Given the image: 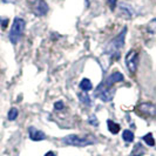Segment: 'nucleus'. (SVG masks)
<instances>
[{
    "instance_id": "nucleus-1",
    "label": "nucleus",
    "mask_w": 156,
    "mask_h": 156,
    "mask_svg": "<svg viewBox=\"0 0 156 156\" xmlns=\"http://www.w3.org/2000/svg\"><path fill=\"white\" fill-rule=\"evenodd\" d=\"M126 34H127V28L125 27V28L122 30V32L119 33L116 37L107 45L106 53L109 54V56H113V58H115V59L120 58V51H121V48L125 45Z\"/></svg>"
},
{
    "instance_id": "nucleus-2",
    "label": "nucleus",
    "mask_w": 156,
    "mask_h": 156,
    "mask_svg": "<svg viewBox=\"0 0 156 156\" xmlns=\"http://www.w3.org/2000/svg\"><path fill=\"white\" fill-rule=\"evenodd\" d=\"M25 20L21 19V18H16L14 21H13V25L11 27V32H9V40L12 44H16L21 35L23 33V30H25Z\"/></svg>"
},
{
    "instance_id": "nucleus-3",
    "label": "nucleus",
    "mask_w": 156,
    "mask_h": 156,
    "mask_svg": "<svg viewBox=\"0 0 156 156\" xmlns=\"http://www.w3.org/2000/svg\"><path fill=\"white\" fill-rule=\"evenodd\" d=\"M62 142L65 144L74 146V147H86L94 143V141H92L89 137H81L79 135H68L63 137Z\"/></svg>"
},
{
    "instance_id": "nucleus-4",
    "label": "nucleus",
    "mask_w": 156,
    "mask_h": 156,
    "mask_svg": "<svg viewBox=\"0 0 156 156\" xmlns=\"http://www.w3.org/2000/svg\"><path fill=\"white\" fill-rule=\"evenodd\" d=\"M126 65H127L128 70L132 74L136 73L137 65H139V53L135 49H132V51H129L127 53V55H126Z\"/></svg>"
},
{
    "instance_id": "nucleus-5",
    "label": "nucleus",
    "mask_w": 156,
    "mask_h": 156,
    "mask_svg": "<svg viewBox=\"0 0 156 156\" xmlns=\"http://www.w3.org/2000/svg\"><path fill=\"white\" fill-rule=\"evenodd\" d=\"M114 89L113 88H108V87H106L103 83L101 85H99V87L96 88V96L98 98H100L102 101L105 102H109L113 100V98H114Z\"/></svg>"
},
{
    "instance_id": "nucleus-6",
    "label": "nucleus",
    "mask_w": 156,
    "mask_h": 156,
    "mask_svg": "<svg viewBox=\"0 0 156 156\" xmlns=\"http://www.w3.org/2000/svg\"><path fill=\"white\" fill-rule=\"evenodd\" d=\"M137 109L140 110L141 113L148 115L151 117H156V105L151 103V102H142L141 105H139Z\"/></svg>"
},
{
    "instance_id": "nucleus-7",
    "label": "nucleus",
    "mask_w": 156,
    "mask_h": 156,
    "mask_svg": "<svg viewBox=\"0 0 156 156\" xmlns=\"http://www.w3.org/2000/svg\"><path fill=\"white\" fill-rule=\"evenodd\" d=\"M33 12L38 16H44L48 12V5L45 0H37L33 5Z\"/></svg>"
},
{
    "instance_id": "nucleus-8",
    "label": "nucleus",
    "mask_w": 156,
    "mask_h": 156,
    "mask_svg": "<svg viewBox=\"0 0 156 156\" xmlns=\"http://www.w3.org/2000/svg\"><path fill=\"white\" fill-rule=\"evenodd\" d=\"M123 74L122 73H120V72H115V73H113V74H110L108 78L106 79V81L103 82V85L106 87H108V88H112L114 83H116V82H121V81H123Z\"/></svg>"
},
{
    "instance_id": "nucleus-9",
    "label": "nucleus",
    "mask_w": 156,
    "mask_h": 156,
    "mask_svg": "<svg viewBox=\"0 0 156 156\" xmlns=\"http://www.w3.org/2000/svg\"><path fill=\"white\" fill-rule=\"evenodd\" d=\"M30 137L32 141H42L46 139V135L44 134V132H41L34 127H31L30 128Z\"/></svg>"
},
{
    "instance_id": "nucleus-10",
    "label": "nucleus",
    "mask_w": 156,
    "mask_h": 156,
    "mask_svg": "<svg viewBox=\"0 0 156 156\" xmlns=\"http://www.w3.org/2000/svg\"><path fill=\"white\" fill-rule=\"evenodd\" d=\"M107 126H108V129L112 134H117L119 130H120V125L114 122L113 120H108L107 121Z\"/></svg>"
},
{
    "instance_id": "nucleus-11",
    "label": "nucleus",
    "mask_w": 156,
    "mask_h": 156,
    "mask_svg": "<svg viewBox=\"0 0 156 156\" xmlns=\"http://www.w3.org/2000/svg\"><path fill=\"white\" fill-rule=\"evenodd\" d=\"M80 88H81L83 92H88V90H90V89L93 88L92 81H90V80H88V79H83V80H81V82H80Z\"/></svg>"
},
{
    "instance_id": "nucleus-12",
    "label": "nucleus",
    "mask_w": 156,
    "mask_h": 156,
    "mask_svg": "<svg viewBox=\"0 0 156 156\" xmlns=\"http://www.w3.org/2000/svg\"><path fill=\"white\" fill-rule=\"evenodd\" d=\"M144 153H146V150L143 148V146L141 143H137V144H135L133 151H132V156H142Z\"/></svg>"
},
{
    "instance_id": "nucleus-13",
    "label": "nucleus",
    "mask_w": 156,
    "mask_h": 156,
    "mask_svg": "<svg viewBox=\"0 0 156 156\" xmlns=\"http://www.w3.org/2000/svg\"><path fill=\"white\" fill-rule=\"evenodd\" d=\"M78 98L80 99V101L82 102L86 106H92V100L87 95L86 93H78Z\"/></svg>"
},
{
    "instance_id": "nucleus-14",
    "label": "nucleus",
    "mask_w": 156,
    "mask_h": 156,
    "mask_svg": "<svg viewBox=\"0 0 156 156\" xmlns=\"http://www.w3.org/2000/svg\"><path fill=\"white\" fill-rule=\"evenodd\" d=\"M147 32L150 34H156V18L151 19L148 23H147Z\"/></svg>"
},
{
    "instance_id": "nucleus-15",
    "label": "nucleus",
    "mask_w": 156,
    "mask_h": 156,
    "mask_svg": "<svg viewBox=\"0 0 156 156\" xmlns=\"http://www.w3.org/2000/svg\"><path fill=\"white\" fill-rule=\"evenodd\" d=\"M122 137H123V140L126 141V142H128V143H130V142H133L134 141V134L132 130H125L123 132V134H122Z\"/></svg>"
},
{
    "instance_id": "nucleus-16",
    "label": "nucleus",
    "mask_w": 156,
    "mask_h": 156,
    "mask_svg": "<svg viewBox=\"0 0 156 156\" xmlns=\"http://www.w3.org/2000/svg\"><path fill=\"white\" fill-rule=\"evenodd\" d=\"M120 7H121V11L125 13L123 16H125V19H130L132 16H133V12H132V9H129V7H126V5H120Z\"/></svg>"
},
{
    "instance_id": "nucleus-17",
    "label": "nucleus",
    "mask_w": 156,
    "mask_h": 156,
    "mask_svg": "<svg viewBox=\"0 0 156 156\" xmlns=\"http://www.w3.org/2000/svg\"><path fill=\"white\" fill-rule=\"evenodd\" d=\"M143 141H144L148 146H150V147H153V146L155 144V141H154V137H153V134L151 133H148L147 135H144V136H143Z\"/></svg>"
},
{
    "instance_id": "nucleus-18",
    "label": "nucleus",
    "mask_w": 156,
    "mask_h": 156,
    "mask_svg": "<svg viewBox=\"0 0 156 156\" xmlns=\"http://www.w3.org/2000/svg\"><path fill=\"white\" fill-rule=\"evenodd\" d=\"M18 109L16 108H12V109L8 112V120L9 121H13V120H16V117H18Z\"/></svg>"
},
{
    "instance_id": "nucleus-19",
    "label": "nucleus",
    "mask_w": 156,
    "mask_h": 156,
    "mask_svg": "<svg viewBox=\"0 0 156 156\" xmlns=\"http://www.w3.org/2000/svg\"><path fill=\"white\" fill-rule=\"evenodd\" d=\"M54 108H55V109H62V108H63V102H62V101L55 102Z\"/></svg>"
},
{
    "instance_id": "nucleus-20",
    "label": "nucleus",
    "mask_w": 156,
    "mask_h": 156,
    "mask_svg": "<svg viewBox=\"0 0 156 156\" xmlns=\"http://www.w3.org/2000/svg\"><path fill=\"white\" fill-rule=\"evenodd\" d=\"M116 1L117 0H108V4H109L112 9H115V7H116Z\"/></svg>"
},
{
    "instance_id": "nucleus-21",
    "label": "nucleus",
    "mask_w": 156,
    "mask_h": 156,
    "mask_svg": "<svg viewBox=\"0 0 156 156\" xmlns=\"http://www.w3.org/2000/svg\"><path fill=\"white\" fill-rule=\"evenodd\" d=\"M89 123H92L93 126H98V122H96V117L94 116H90L89 117Z\"/></svg>"
},
{
    "instance_id": "nucleus-22",
    "label": "nucleus",
    "mask_w": 156,
    "mask_h": 156,
    "mask_svg": "<svg viewBox=\"0 0 156 156\" xmlns=\"http://www.w3.org/2000/svg\"><path fill=\"white\" fill-rule=\"evenodd\" d=\"M45 156H55V154L53 153V151H48V153H46V155Z\"/></svg>"
},
{
    "instance_id": "nucleus-23",
    "label": "nucleus",
    "mask_w": 156,
    "mask_h": 156,
    "mask_svg": "<svg viewBox=\"0 0 156 156\" xmlns=\"http://www.w3.org/2000/svg\"><path fill=\"white\" fill-rule=\"evenodd\" d=\"M4 2H16V1H18V0H2Z\"/></svg>"
}]
</instances>
